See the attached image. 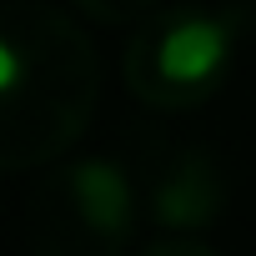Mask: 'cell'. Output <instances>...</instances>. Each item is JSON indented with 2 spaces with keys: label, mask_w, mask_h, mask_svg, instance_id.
<instances>
[{
  "label": "cell",
  "mask_w": 256,
  "mask_h": 256,
  "mask_svg": "<svg viewBox=\"0 0 256 256\" xmlns=\"http://www.w3.org/2000/svg\"><path fill=\"white\" fill-rule=\"evenodd\" d=\"M141 256H221V251H216V246H206V241L176 236V241H156V246H146Z\"/></svg>",
  "instance_id": "6"
},
{
  "label": "cell",
  "mask_w": 256,
  "mask_h": 256,
  "mask_svg": "<svg viewBox=\"0 0 256 256\" xmlns=\"http://www.w3.org/2000/svg\"><path fill=\"white\" fill-rule=\"evenodd\" d=\"M100 106V56L80 20L46 0L0 6V171L60 161Z\"/></svg>",
  "instance_id": "1"
},
{
  "label": "cell",
  "mask_w": 256,
  "mask_h": 256,
  "mask_svg": "<svg viewBox=\"0 0 256 256\" xmlns=\"http://www.w3.org/2000/svg\"><path fill=\"white\" fill-rule=\"evenodd\" d=\"M136 201L166 226V231H201L226 206L221 166L181 141H146L131 166Z\"/></svg>",
  "instance_id": "4"
},
{
  "label": "cell",
  "mask_w": 256,
  "mask_h": 256,
  "mask_svg": "<svg viewBox=\"0 0 256 256\" xmlns=\"http://www.w3.org/2000/svg\"><path fill=\"white\" fill-rule=\"evenodd\" d=\"M26 201V251L30 256H126L136 236V186L110 156L50 161Z\"/></svg>",
  "instance_id": "3"
},
{
  "label": "cell",
  "mask_w": 256,
  "mask_h": 256,
  "mask_svg": "<svg viewBox=\"0 0 256 256\" xmlns=\"http://www.w3.org/2000/svg\"><path fill=\"white\" fill-rule=\"evenodd\" d=\"M231 20L186 0V6H156L146 20L131 26L120 56V76L141 106L161 110V116H181L206 106L231 66Z\"/></svg>",
  "instance_id": "2"
},
{
  "label": "cell",
  "mask_w": 256,
  "mask_h": 256,
  "mask_svg": "<svg viewBox=\"0 0 256 256\" xmlns=\"http://www.w3.org/2000/svg\"><path fill=\"white\" fill-rule=\"evenodd\" d=\"M70 6L86 16V20H96V26H110V30H131L136 20H146L161 0H70Z\"/></svg>",
  "instance_id": "5"
}]
</instances>
